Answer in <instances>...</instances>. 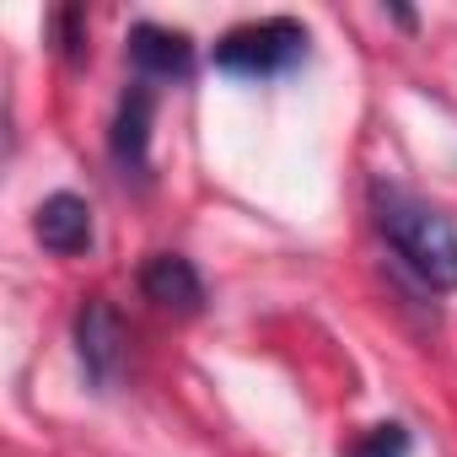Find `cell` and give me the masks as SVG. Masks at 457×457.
I'll use <instances>...</instances> for the list:
<instances>
[{
	"label": "cell",
	"instance_id": "2",
	"mask_svg": "<svg viewBox=\"0 0 457 457\" xmlns=\"http://www.w3.org/2000/svg\"><path fill=\"white\" fill-rule=\"evenodd\" d=\"M312 49V33L296 17H259V22H237L232 33H220L210 60L220 76L237 81H275L286 71H296Z\"/></svg>",
	"mask_w": 457,
	"mask_h": 457
},
{
	"label": "cell",
	"instance_id": "1",
	"mask_svg": "<svg viewBox=\"0 0 457 457\" xmlns=\"http://www.w3.org/2000/svg\"><path fill=\"white\" fill-rule=\"evenodd\" d=\"M371 210H377V232L425 291H457V226L430 199L398 183H377Z\"/></svg>",
	"mask_w": 457,
	"mask_h": 457
},
{
	"label": "cell",
	"instance_id": "3",
	"mask_svg": "<svg viewBox=\"0 0 457 457\" xmlns=\"http://www.w3.org/2000/svg\"><path fill=\"white\" fill-rule=\"evenodd\" d=\"M76 355H81V371L97 393H108L124 371V323L103 296H87L76 312Z\"/></svg>",
	"mask_w": 457,
	"mask_h": 457
},
{
	"label": "cell",
	"instance_id": "7",
	"mask_svg": "<svg viewBox=\"0 0 457 457\" xmlns=\"http://www.w3.org/2000/svg\"><path fill=\"white\" fill-rule=\"evenodd\" d=\"M140 291H145L156 307L183 312V318L204 307V280H199V270H194L183 253H151L145 270H140Z\"/></svg>",
	"mask_w": 457,
	"mask_h": 457
},
{
	"label": "cell",
	"instance_id": "5",
	"mask_svg": "<svg viewBox=\"0 0 457 457\" xmlns=\"http://www.w3.org/2000/svg\"><path fill=\"white\" fill-rule=\"evenodd\" d=\"M124 49H129V65L140 71L145 87H151V81H183V76L194 71V38L178 33V28L135 22L129 38H124Z\"/></svg>",
	"mask_w": 457,
	"mask_h": 457
},
{
	"label": "cell",
	"instance_id": "4",
	"mask_svg": "<svg viewBox=\"0 0 457 457\" xmlns=\"http://www.w3.org/2000/svg\"><path fill=\"white\" fill-rule=\"evenodd\" d=\"M33 237L44 243V253L54 259H76L97 243V226H92V204L81 194H49L38 210H33Z\"/></svg>",
	"mask_w": 457,
	"mask_h": 457
},
{
	"label": "cell",
	"instance_id": "6",
	"mask_svg": "<svg viewBox=\"0 0 457 457\" xmlns=\"http://www.w3.org/2000/svg\"><path fill=\"white\" fill-rule=\"evenodd\" d=\"M151 113H156V92L145 81H135L124 97H119V113H113V135H108V151L119 162L124 178H140L145 172V151H151Z\"/></svg>",
	"mask_w": 457,
	"mask_h": 457
},
{
	"label": "cell",
	"instance_id": "8",
	"mask_svg": "<svg viewBox=\"0 0 457 457\" xmlns=\"http://www.w3.org/2000/svg\"><path fill=\"white\" fill-rule=\"evenodd\" d=\"M409 430L398 425V420H382V425H371V430H361L355 441H350V452L345 457H409Z\"/></svg>",
	"mask_w": 457,
	"mask_h": 457
}]
</instances>
